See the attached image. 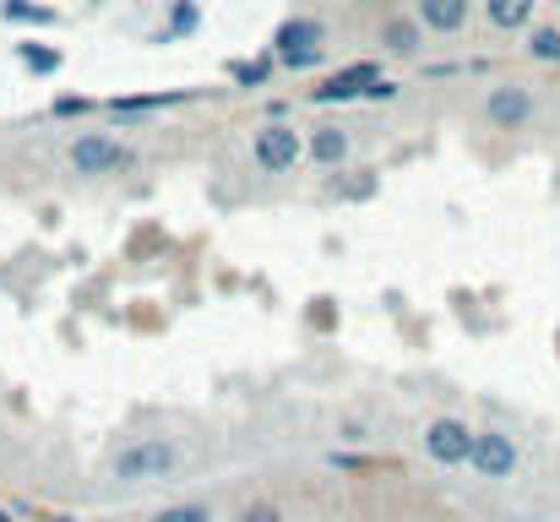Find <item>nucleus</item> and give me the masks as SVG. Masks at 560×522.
Listing matches in <instances>:
<instances>
[{
  "instance_id": "nucleus-13",
  "label": "nucleus",
  "mask_w": 560,
  "mask_h": 522,
  "mask_svg": "<svg viewBox=\"0 0 560 522\" xmlns=\"http://www.w3.org/2000/svg\"><path fill=\"white\" fill-rule=\"evenodd\" d=\"M16 55H22V66L38 71V77H55V71H60V49H55V44H33V38H27V44H16Z\"/></svg>"
},
{
  "instance_id": "nucleus-4",
  "label": "nucleus",
  "mask_w": 560,
  "mask_h": 522,
  "mask_svg": "<svg viewBox=\"0 0 560 522\" xmlns=\"http://www.w3.org/2000/svg\"><path fill=\"white\" fill-rule=\"evenodd\" d=\"M71 170L77 174L131 170V148H120V142H109V137H77V142H71Z\"/></svg>"
},
{
  "instance_id": "nucleus-10",
  "label": "nucleus",
  "mask_w": 560,
  "mask_h": 522,
  "mask_svg": "<svg viewBox=\"0 0 560 522\" xmlns=\"http://www.w3.org/2000/svg\"><path fill=\"white\" fill-rule=\"evenodd\" d=\"M311 159H316V164H343V159H349V131H343V126H316Z\"/></svg>"
},
{
  "instance_id": "nucleus-6",
  "label": "nucleus",
  "mask_w": 560,
  "mask_h": 522,
  "mask_svg": "<svg viewBox=\"0 0 560 522\" xmlns=\"http://www.w3.org/2000/svg\"><path fill=\"white\" fill-rule=\"evenodd\" d=\"M256 164L267 174H289L300 164V131H289L283 120H272L267 131H256Z\"/></svg>"
},
{
  "instance_id": "nucleus-12",
  "label": "nucleus",
  "mask_w": 560,
  "mask_h": 522,
  "mask_svg": "<svg viewBox=\"0 0 560 522\" xmlns=\"http://www.w3.org/2000/svg\"><path fill=\"white\" fill-rule=\"evenodd\" d=\"M381 44H386L392 55H413V49H419V22H402V16H392V22L381 27Z\"/></svg>"
},
{
  "instance_id": "nucleus-15",
  "label": "nucleus",
  "mask_w": 560,
  "mask_h": 522,
  "mask_svg": "<svg viewBox=\"0 0 560 522\" xmlns=\"http://www.w3.org/2000/svg\"><path fill=\"white\" fill-rule=\"evenodd\" d=\"M0 11H5V22H55V11L49 5H33V0H5Z\"/></svg>"
},
{
  "instance_id": "nucleus-20",
  "label": "nucleus",
  "mask_w": 560,
  "mask_h": 522,
  "mask_svg": "<svg viewBox=\"0 0 560 522\" xmlns=\"http://www.w3.org/2000/svg\"><path fill=\"white\" fill-rule=\"evenodd\" d=\"M245 522H278V512H272V507H250V512H245Z\"/></svg>"
},
{
  "instance_id": "nucleus-23",
  "label": "nucleus",
  "mask_w": 560,
  "mask_h": 522,
  "mask_svg": "<svg viewBox=\"0 0 560 522\" xmlns=\"http://www.w3.org/2000/svg\"><path fill=\"white\" fill-rule=\"evenodd\" d=\"M0 522H11V518H5V512H0Z\"/></svg>"
},
{
  "instance_id": "nucleus-14",
  "label": "nucleus",
  "mask_w": 560,
  "mask_h": 522,
  "mask_svg": "<svg viewBox=\"0 0 560 522\" xmlns=\"http://www.w3.org/2000/svg\"><path fill=\"white\" fill-rule=\"evenodd\" d=\"M534 60H545V66H560V27H534Z\"/></svg>"
},
{
  "instance_id": "nucleus-17",
  "label": "nucleus",
  "mask_w": 560,
  "mask_h": 522,
  "mask_svg": "<svg viewBox=\"0 0 560 522\" xmlns=\"http://www.w3.org/2000/svg\"><path fill=\"white\" fill-rule=\"evenodd\" d=\"M289 71H311V66H322V49H300V55H278Z\"/></svg>"
},
{
  "instance_id": "nucleus-7",
  "label": "nucleus",
  "mask_w": 560,
  "mask_h": 522,
  "mask_svg": "<svg viewBox=\"0 0 560 522\" xmlns=\"http://www.w3.org/2000/svg\"><path fill=\"white\" fill-rule=\"evenodd\" d=\"M375 82H381L375 66H349V71H338V77H327V82L316 88V104H349V98L371 93Z\"/></svg>"
},
{
  "instance_id": "nucleus-8",
  "label": "nucleus",
  "mask_w": 560,
  "mask_h": 522,
  "mask_svg": "<svg viewBox=\"0 0 560 522\" xmlns=\"http://www.w3.org/2000/svg\"><path fill=\"white\" fill-rule=\"evenodd\" d=\"M300 49H327V27L316 16H289L272 33V55H300Z\"/></svg>"
},
{
  "instance_id": "nucleus-16",
  "label": "nucleus",
  "mask_w": 560,
  "mask_h": 522,
  "mask_svg": "<svg viewBox=\"0 0 560 522\" xmlns=\"http://www.w3.org/2000/svg\"><path fill=\"white\" fill-rule=\"evenodd\" d=\"M153 522H212V512L190 501V507H164V512H159Z\"/></svg>"
},
{
  "instance_id": "nucleus-18",
  "label": "nucleus",
  "mask_w": 560,
  "mask_h": 522,
  "mask_svg": "<svg viewBox=\"0 0 560 522\" xmlns=\"http://www.w3.org/2000/svg\"><path fill=\"white\" fill-rule=\"evenodd\" d=\"M196 22H201V11H196L190 0H180V5H175V27H180V33H190Z\"/></svg>"
},
{
  "instance_id": "nucleus-19",
  "label": "nucleus",
  "mask_w": 560,
  "mask_h": 522,
  "mask_svg": "<svg viewBox=\"0 0 560 522\" xmlns=\"http://www.w3.org/2000/svg\"><path fill=\"white\" fill-rule=\"evenodd\" d=\"M234 77H240V82H245V88H256V82H261V77H267V66H240V71H234Z\"/></svg>"
},
{
  "instance_id": "nucleus-22",
  "label": "nucleus",
  "mask_w": 560,
  "mask_h": 522,
  "mask_svg": "<svg viewBox=\"0 0 560 522\" xmlns=\"http://www.w3.org/2000/svg\"><path fill=\"white\" fill-rule=\"evenodd\" d=\"M517 522H539V518H517Z\"/></svg>"
},
{
  "instance_id": "nucleus-11",
  "label": "nucleus",
  "mask_w": 560,
  "mask_h": 522,
  "mask_svg": "<svg viewBox=\"0 0 560 522\" xmlns=\"http://www.w3.org/2000/svg\"><path fill=\"white\" fill-rule=\"evenodd\" d=\"M485 5H490V22H495L501 33H517V27L534 22V5H539V0H485Z\"/></svg>"
},
{
  "instance_id": "nucleus-21",
  "label": "nucleus",
  "mask_w": 560,
  "mask_h": 522,
  "mask_svg": "<svg viewBox=\"0 0 560 522\" xmlns=\"http://www.w3.org/2000/svg\"><path fill=\"white\" fill-rule=\"evenodd\" d=\"M392 93H397V82H386V77H381V82H375V88L365 93V98H392Z\"/></svg>"
},
{
  "instance_id": "nucleus-9",
  "label": "nucleus",
  "mask_w": 560,
  "mask_h": 522,
  "mask_svg": "<svg viewBox=\"0 0 560 522\" xmlns=\"http://www.w3.org/2000/svg\"><path fill=\"white\" fill-rule=\"evenodd\" d=\"M419 22L435 33H457L468 22V0H419Z\"/></svg>"
},
{
  "instance_id": "nucleus-1",
  "label": "nucleus",
  "mask_w": 560,
  "mask_h": 522,
  "mask_svg": "<svg viewBox=\"0 0 560 522\" xmlns=\"http://www.w3.org/2000/svg\"><path fill=\"white\" fill-rule=\"evenodd\" d=\"M175 463H180V452H175L170 441L148 436V441H137V446H126V452L115 457V479H120V485L164 479V474H175Z\"/></svg>"
},
{
  "instance_id": "nucleus-3",
  "label": "nucleus",
  "mask_w": 560,
  "mask_h": 522,
  "mask_svg": "<svg viewBox=\"0 0 560 522\" xmlns=\"http://www.w3.org/2000/svg\"><path fill=\"white\" fill-rule=\"evenodd\" d=\"M485 120H490L495 131H523V126L534 120V93H528L523 82H501V88H490V98H485Z\"/></svg>"
},
{
  "instance_id": "nucleus-5",
  "label": "nucleus",
  "mask_w": 560,
  "mask_h": 522,
  "mask_svg": "<svg viewBox=\"0 0 560 522\" xmlns=\"http://www.w3.org/2000/svg\"><path fill=\"white\" fill-rule=\"evenodd\" d=\"M485 479H512L517 474V441L501 430H479L474 436V457H468Z\"/></svg>"
},
{
  "instance_id": "nucleus-2",
  "label": "nucleus",
  "mask_w": 560,
  "mask_h": 522,
  "mask_svg": "<svg viewBox=\"0 0 560 522\" xmlns=\"http://www.w3.org/2000/svg\"><path fill=\"white\" fill-rule=\"evenodd\" d=\"M424 452H430L441 468H457V463L474 457V430H468L463 419L441 414V419H430V430H424Z\"/></svg>"
}]
</instances>
